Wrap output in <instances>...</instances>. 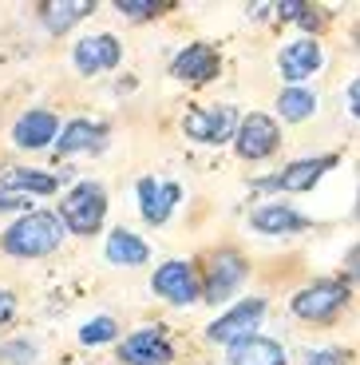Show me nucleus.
<instances>
[{
  "mask_svg": "<svg viewBox=\"0 0 360 365\" xmlns=\"http://www.w3.org/2000/svg\"><path fill=\"white\" fill-rule=\"evenodd\" d=\"M63 238V222L55 219V215H28V219H20L16 227L4 235V247L12 250V255H24V258H36V255H48V250L60 247Z\"/></svg>",
  "mask_w": 360,
  "mask_h": 365,
  "instance_id": "f257e3e1",
  "label": "nucleus"
},
{
  "mask_svg": "<svg viewBox=\"0 0 360 365\" xmlns=\"http://www.w3.org/2000/svg\"><path fill=\"white\" fill-rule=\"evenodd\" d=\"M103 210H107V195L95 182H80L68 199H63V222L75 230V235H91V230L103 222Z\"/></svg>",
  "mask_w": 360,
  "mask_h": 365,
  "instance_id": "f03ea898",
  "label": "nucleus"
},
{
  "mask_svg": "<svg viewBox=\"0 0 360 365\" xmlns=\"http://www.w3.org/2000/svg\"><path fill=\"white\" fill-rule=\"evenodd\" d=\"M344 298H349V286L344 282H313L293 298V310H297L301 318H309V322H324V318H333V314L341 310Z\"/></svg>",
  "mask_w": 360,
  "mask_h": 365,
  "instance_id": "7ed1b4c3",
  "label": "nucleus"
},
{
  "mask_svg": "<svg viewBox=\"0 0 360 365\" xmlns=\"http://www.w3.org/2000/svg\"><path fill=\"white\" fill-rule=\"evenodd\" d=\"M182 131L198 143H222L234 131V108H206V111H186Z\"/></svg>",
  "mask_w": 360,
  "mask_h": 365,
  "instance_id": "20e7f679",
  "label": "nucleus"
},
{
  "mask_svg": "<svg viewBox=\"0 0 360 365\" xmlns=\"http://www.w3.org/2000/svg\"><path fill=\"white\" fill-rule=\"evenodd\" d=\"M277 123H273L270 115H250L242 123V131H238V151H242L245 159H265L277 147Z\"/></svg>",
  "mask_w": 360,
  "mask_h": 365,
  "instance_id": "39448f33",
  "label": "nucleus"
},
{
  "mask_svg": "<svg viewBox=\"0 0 360 365\" xmlns=\"http://www.w3.org/2000/svg\"><path fill=\"white\" fill-rule=\"evenodd\" d=\"M261 306L258 298H250V302H242V306H234V310L226 314V318H218L214 326H210V338L214 341H242V338H250V329L258 326V318H261Z\"/></svg>",
  "mask_w": 360,
  "mask_h": 365,
  "instance_id": "423d86ee",
  "label": "nucleus"
},
{
  "mask_svg": "<svg viewBox=\"0 0 360 365\" xmlns=\"http://www.w3.org/2000/svg\"><path fill=\"white\" fill-rule=\"evenodd\" d=\"M242 278H245V258H242V255H234V250H222V255H214L210 274H206V298H210V302L226 298V294L234 290Z\"/></svg>",
  "mask_w": 360,
  "mask_h": 365,
  "instance_id": "0eeeda50",
  "label": "nucleus"
},
{
  "mask_svg": "<svg viewBox=\"0 0 360 365\" xmlns=\"http://www.w3.org/2000/svg\"><path fill=\"white\" fill-rule=\"evenodd\" d=\"M123 357L131 365H166L171 361V341L154 329H143V334L123 341Z\"/></svg>",
  "mask_w": 360,
  "mask_h": 365,
  "instance_id": "6e6552de",
  "label": "nucleus"
},
{
  "mask_svg": "<svg viewBox=\"0 0 360 365\" xmlns=\"http://www.w3.org/2000/svg\"><path fill=\"white\" fill-rule=\"evenodd\" d=\"M154 290L166 294L171 302H194L198 298V282H194V270L186 262H166L154 274Z\"/></svg>",
  "mask_w": 360,
  "mask_h": 365,
  "instance_id": "1a4fd4ad",
  "label": "nucleus"
},
{
  "mask_svg": "<svg viewBox=\"0 0 360 365\" xmlns=\"http://www.w3.org/2000/svg\"><path fill=\"white\" fill-rule=\"evenodd\" d=\"M119 64V44L115 36H91L75 44V68L80 72H103Z\"/></svg>",
  "mask_w": 360,
  "mask_h": 365,
  "instance_id": "9d476101",
  "label": "nucleus"
},
{
  "mask_svg": "<svg viewBox=\"0 0 360 365\" xmlns=\"http://www.w3.org/2000/svg\"><path fill=\"white\" fill-rule=\"evenodd\" d=\"M321 68V44L317 40H293L281 52V76L285 80H305Z\"/></svg>",
  "mask_w": 360,
  "mask_h": 365,
  "instance_id": "9b49d317",
  "label": "nucleus"
},
{
  "mask_svg": "<svg viewBox=\"0 0 360 365\" xmlns=\"http://www.w3.org/2000/svg\"><path fill=\"white\" fill-rule=\"evenodd\" d=\"M139 202H143V219L147 222H166L171 207L179 202V187H174V182L143 179V182H139Z\"/></svg>",
  "mask_w": 360,
  "mask_h": 365,
  "instance_id": "f8f14e48",
  "label": "nucleus"
},
{
  "mask_svg": "<svg viewBox=\"0 0 360 365\" xmlns=\"http://www.w3.org/2000/svg\"><path fill=\"white\" fill-rule=\"evenodd\" d=\"M174 76L179 80H214L218 76V52L210 44H190L174 60Z\"/></svg>",
  "mask_w": 360,
  "mask_h": 365,
  "instance_id": "ddd939ff",
  "label": "nucleus"
},
{
  "mask_svg": "<svg viewBox=\"0 0 360 365\" xmlns=\"http://www.w3.org/2000/svg\"><path fill=\"white\" fill-rule=\"evenodd\" d=\"M329 167H333V159H301V163L285 167L281 175L265 179V187H281V191H309V187H313Z\"/></svg>",
  "mask_w": 360,
  "mask_h": 365,
  "instance_id": "4468645a",
  "label": "nucleus"
},
{
  "mask_svg": "<svg viewBox=\"0 0 360 365\" xmlns=\"http://www.w3.org/2000/svg\"><path fill=\"white\" fill-rule=\"evenodd\" d=\"M234 365H285V349L270 338H242L230 346Z\"/></svg>",
  "mask_w": 360,
  "mask_h": 365,
  "instance_id": "2eb2a0df",
  "label": "nucleus"
},
{
  "mask_svg": "<svg viewBox=\"0 0 360 365\" xmlns=\"http://www.w3.org/2000/svg\"><path fill=\"white\" fill-rule=\"evenodd\" d=\"M48 139H55V115L52 111H28L16 123V143L20 147H44Z\"/></svg>",
  "mask_w": 360,
  "mask_h": 365,
  "instance_id": "dca6fc26",
  "label": "nucleus"
},
{
  "mask_svg": "<svg viewBox=\"0 0 360 365\" xmlns=\"http://www.w3.org/2000/svg\"><path fill=\"white\" fill-rule=\"evenodd\" d=\"M253 230H261V235H285V230H301L305 227V219H301L297 210H289V207H261L253 210Z\"/></svg>",
  "mask_w": 360,
  "mask_h": 365,
  "instance_id": "f3484780",
  "label": "nucleus"
},
{
  "mask_svg": "<svg viewBox=\"0 0 360 365\" xmlns=\"http://www.w3.org/2000/svg\"><path fill=\"white\" fill-rule=\"evenodd\" d=\"M103 143V128L100 123H88V119H75L68 123L60 135V155H72V151H91V147Z\"/></svg>",
  "mask_w": 360,
  "mask_h": 365,
  "instance_id": "a211bd4d",
  "label": "nucleus"
},
{
  "mask_svg": "<svg viewBox=\"0 0 360 365\" xmlns=\"http://www.w3.org/2000/svg\"><path fill=\"white\" fill-rule=\"evenodd\" d=\"M0 191H36V195H52L55 191V179L52 175H40V171H20V167H9L0 175Z\"/></svg>",
  "mask_w": 360,
  "mask_h": 365,
  "instance_id": "6ab92c4d",
  "label": "nucleus"
},
{
  "mask_svg": "<svg viewBox=\"0 0 360 365\" xmlns=\"http://www.w3.org/2000/svg\"><path fill=\"white\" fill-rule=\"evenodd\" d=\"M95 9L91 0H60V4H44V24L52 28V32H63V28H72L75 20H83L88 12Z\"/></svg>",
  "mask_w": 360,
  "mask_h": 365,
  "instance_id": "aec40b11",
  "label": "nucleus"
},
{
  "mask_svg": "<svg viewBox=\"0 0 360 365\" xmlns=\"http://www.w3.org/2000/svg\"><path fill=\"white\" fill-rule=\"evenodd\" d=\"M107 258L111 262H123V266H143L147 262V247L131 235V230H115V235L107 238Z\"/></svg>",
  "mask_w": 360,
  "mask_h": 365,
  "instance_id": "412c9836",
  "label": "nucleus"
},
{
  "mask_svg": "<svg viewBox=\"0 0 360 365\" xmlns=\"http://www.w3.org/2000/svg\"><path fill=\"white\" fill-rule=\"evenodd\" d=\"M277 108H281V115H285V119H305V115H313L317 100L309 96V91H297V88H293V91H285V96H281Z\"/></svg>",
  "mask_w": 360,
  "mask_h": 365,
  "instance_id": "4be33fe9",
  "label": "nucleus"
},
{
  "mask_svg": "<svg viewBox=\"0 0 360 365\" xmlns=\"http://www.w3.org/2000/svg\"><path fill=\"white\" fill-rule=\"evenodd\" d=\"M115 322H111V318H95V322H88V326H83L80 329V338L83 341H88V346H100V341H111V338H115Z\"/></svg>",
  "mask_w": 360,
  "mask_h": 365,
  "instance_id": "5701e85b",
  "label": "nucleus"
},
{
  "mask_svg": "<svg viewBox=\"0 0 360 365\" xmlns=\"http://www.w3.org/2000/svg\"><path fill=\"white\" fill-rule=\"evenodd\" d=\"M119 12H127V16H151L154 4L151 0H119Z\"/></svg>",
  "mask_w": 360,
  "mask_h": 365,
  "instance_id": "b1692460",
  "label": "nucleus"
},
{
  "mask_svg": "<svg viewBox=\"0 0 360 365\" xmlns=\"http://www.w3.org/2000/svg\"><path fill=\"white\" fill-rule=\"evenodd\" d=\"M309 365H344V354H337V349H317V354H309Z\"/></svg>",
  "mask_w": 360,
  "mask_h": 365,
  "instance_id": "393cba45",
  "label": "nucleus"
},
{
  "mask_svg": "<svg viewBox=\"0 0 360 365\" xmlns=\"http://www.w3.org/2000/svg\"><path fill=\"white\" fill-rule=\"evenodd\" d=\"M12 318V294L0 290V322H9Z\"/></svg>",
  "mask_w": 360,
  "mask_h": 365,
  "instance_id": "a878e982",
  "label": "nucleus"
},
{
  "mask_svg": "<svg viewBox=\"0 0 360 365\" xmlns=\"http://www.w3.org/2000/svg\"><path fill=\"white\" fill-rule=\"evenodd\" d=\"M349 108H352V115H360V80L349 88Z\"/></svg>",
  "mask_w": 360,
  "mask_h": 365,
  "instance_id": "bb28decb",
  "label": "nucleus"
},
{
  "mask_svg": "<svg viewBox=\"0 0 360 365\" xmlns=\"http://www.w3.org/2000/svg\"><path fill=\"white\" fill-rule=\"evenodd\" d=\"M349 274H352V278H356V282H360V247H356V250H352V255H349Z\"/></svg>",
  "mask_w": 360,
  "mask_h": 365,
  "instance_id": "cd10ccee",
  "label": "nucleus"
},
{
  "mask_svg": "<svg viewBox=\"0 0 360 365\" xmlns=\"http://www.w3.org/2000/svg\"><path fill=\"white\" fill-rule=\"evenodd\" d=\"M356 210H360V207H356Z\"/></svg>",
  "mask_w": 360,
  "mask_h": 365,
  "instance_id": "c85d7f7f",
  "label": "nucleus"
}]
</instances>
